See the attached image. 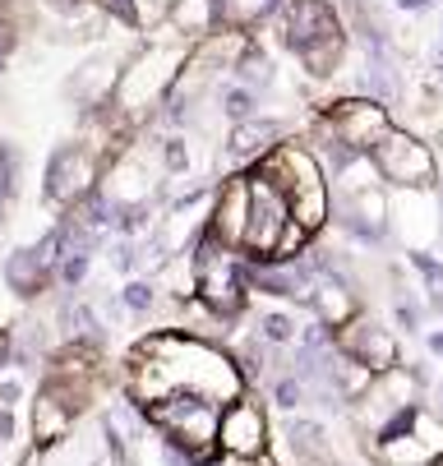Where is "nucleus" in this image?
Masks as SVG:
<instances>
[{"label":"nucleus","instance_id":"f257e3e1","mask_svg":"<svg viewBox=\"0 0 443 466\" xmlns=\"http://www.w3.org/2000/svg\"><path fill=\"white\" fill-rule=\"evenodd\" d=\"M171 392H204L227 407L245 397V374L217 347L180 338V332H162V338H148L135 351V397L139 402H162Z\"/></svg>","mask_w":443,"mask_h":466},{"label":"nucleus","instance_id":"f03ea898","mask_svg":"<svg viewBox=\"0 0 443 466\" xmlns=\"http://www.w3.org/2000/svg\"><path fill=\"white\" fill-rule=\"evenodd\" d=\"M144 420L162 430V439L180 452H189L195 466H208L222 448H217V430H222V402L204 392H171L162 402H144Z\"/></svg>","mask_w":443,"mask_h":466},{"label":"nucleus","instance_id":"7ed1b4c3","mask_svg":"<svg viewBox=\"0 0 443 466\" xmlns=\"http://www.w3.org/2000/svg\"><path fill=\"white\" fill-rule=\"evenodd\" d=\"M282 198H287V208H291V222L305 227V231H319L328 222V185H324V171L319 162H314L305 148H282L277 157L264 162V171Z\"/></svg>","mask_w":443,"mask_h":466},{"label":"nucleus","instance_id":"20e7f679","mask_svg":"<svg viewBox=\"0 0 443 466\" xmlns=\"http://www.w3.org/2000/svg\"><path fill=\"white\" fill-rule=\"evenodd\" d=\"M287 231H291V208H287L282 189L268 176H249V227H245L240 254L249 263H277Z\"/></svg>","mask_w":443,"mask_h":466},{"label":"nucleus","instance_id":"39448f33","mask_svg":"<svg viewBox=\"0 0 443 466\" xmlns=\"http://www.w3.org/2000/svg\"><path fill=\"white\" fill-rule=\"evenodd\" d=\"M268 411L255 402V397H236V402L222 407V430H217V448L227 457H240V461H255L268 452Z\"/></svg>","mask_w":443,"mask_h":466},{"label":"nucleus","instance_id":"423d86ee","mask_svg":"<svg viewBox=\"0 0 443 466\" xmlns=\"http://www.w3.org/2000/svg\"><path fill=\"white\" fill-rule=\"evenodd\" d=\"M291 46L309 65H319V75H324V65H333V56H337V19L328 15L324 0H296V10H291Z\"/></svg>","mask_w":443,"mask_h":466},{"label":"nucleus","instance_id":"0eeeda50","mask_svg":"<svg viewBox=\"0 0 443 466\" xmlns=\"http://www.w3.org/2000/svg\"><path fill=\"white\" fill-rule=\"evenodd\" d=\"M337 351L347 360L365 365L369 374L398 370V342H393V332L378 319H351L347 328H337Z\"/></svg>","mask_w":443,"mask_h":466},{"label":"nucleus","instance_id":"6e6552de","mask_svg":"<svg viewBox=\"0 0 443 466\" xmlns=\"http://www.w3.org/2000/svg\"><path fill=\"white\" fill-rule=\"evenodd\" d=\"M374 153H378V167H384V176L398 180V185H429V180H434V157H429V148L416 144V139H407V135H388Z\"/></svg>","mask_w":443,"mask_h":466},{"label":"nucleus","instance_id":"1a4fd4ad","mask_svg":"<svg viewBox=\"0 0 443 466\" xmlns=\"http://www.w3.org/2000/svg\"><path fill=\"white\" fill-rule=\"evenodd\" d=\"M79 402H75V392L65 383H51L37 392V402H33V439L37 443H55V439H65L70 420H75Z\"/></svg>","mask_w":443,"mask_h":466},{"label":"nucleus","instance_id":"9d476101","mask_svg":"<svg viewBox=\"0 0 443 466\" xmlns=\"http://www.w3.org/2000/svg\"><path fill=\"white\" fill-rule=\"evenodd\" d=\"M245 227H249V180H231V185L217 194L208 236H217L222 245L240 249V245H245Z\"/></svg>","mask_w":443,"mask_h":466},{"label":"nucleus","instance_id":"9b49d317","mask_svg":"<svg viewBox=\"0 0 443 466\" xmlns=\"http://www.w3.org/2000/svg\"><path fill=\"white\" fill-rule=\"evenodd\" d=\"M88 180H93L88 153L84 148H60L55 162H51V171H46V194L60 198V204H70V198H79L88 189Z\"/></svg>","mask_w":443,"mask_h":466},{"label":"nucleus","instance_id":"f8f14e48","mask_svg":"<svg viewBox=\"0 0 443 466\" xmlns=\"http://www.w3.org/2000/svg\"><path fill=\"white\" fill-rule=\"evenodd\" d=\"M5 282H10V291H19V296H37V291L51 282V268L42 263L37 245L10 254V263H5Z\"/></svg>","mask_w":443,"mask_h":466},{"label":"nucleus","instance_id":"ddd939ff","mask_svg":"<svg viewBox=\"0 0 443 466\" xmlns=\"http://www.w3.org/2000/svg\"><path fill=\"white\" fill-rule=\"evenodd\" d=\"M282 448L296 461H319L324 457V425H314V420H287L282 425Z\"/></svg>","mask_w":443,"mask_h":466},{"label":"nucleus","instance_id":"4468645a","mask_svg":"<svg viewBox=\"0 0 443 466\" xmlns=\"http://www.w3.org/2000/svg\"><path fill=\"white\" fill-rule=\"evenodd\" d=\"M273 135H277V129H273L268 120H259V125H240V129H236V139H231V153H236V157H259V153L268 148Z\"/></svg>","mask_w":443,"mask_h":466},{"label":"nucleus","instance_id":"2eb2a0df","mask_svg":"<svg viewBox=\"0 0 443 466\" xmlns=\"http://www.w3.org/2000/svg\"><path fill=\"white\" fill-rule=\"evenodd\" d=\"M259 338H264L268 347H287V342L296 338V319H291L287 309H268V314L259 319Z\"/></svg>","mask_w":443,"mask_h":466},{"label":"nucleus","instance_id":"dca6fc26","mask_svg":"<svg viewBox=\"0 0 443 466\" xmlns=\"http://www.w3.org/2000/svg\"><path fill=\"white\" fill-rule=\"evenodd\" d=\"M300 397H305V383H300L296 374L273 379V402H277L282 411H296V407H300Z\"/></svg>","mask_w":443,"mask_h":466},{"label":"nucleus","instance_id":"f3484780","mask_svg":"<svg viewBox=\"0 0 443 466\" xmlns=\"http://www.w3.org/2000/svg\"><path fill=\"white\" fill-rule=\"evenodd\" d=\"M120 300H125V309H135V314H148L157 296H153V287H148V282H130V287L120 291Z\"/></svg>","mask_w":443,"mask_h":466},{"label":"nucleus","instance_id":"a211bd4d","mask_svg":"<svg viewBox=\"0 0 443 466\" xmlns=\"http://www.w3.org/2000/svg\"><path fill=\"white\" fill-rule=\"evenodd\" d=\"M84 273H88V254H70L65 263H60V282H65V287H79Z\"/></svg>","mask_w":443,"mask_h":466},{"label":"nucleus","instance_id":"6ab92c4d","mask_svg":"<svg viewBox=\"0 0 443 466\" xmlns=\"http://www.w3.org/2000/svg\"><path fill=\"white\" fill-rule=\"evenodd\" d=\"M411 268H416L425 282H443V263H438L434 254H420V249H416V254H411Z\"/></svg>","mask_w":443,"mask_h":466},{"label":"nucleus","instance_id":"aec40b11","mask_svg":"<svg viewBox=\"0 0 443 466\" xmlns=\"http://www.w3.org/2000/svg\"><path fill=\"white\" fill-rule=\"evenodd\" d=\"M249 106H255V97H249L245 88H231V93H227V111H231L236 120H245V116H249Z\"/></svg>","mask_w":443,"mask_h":466},{"label":"nucleus","instance_id":"412c9836","mask_svg":"<svg viewBox=\"0 0 443 466\" xmlns=\"http://www.w3.org/2000/svg\"><path fill=\"white\" fill-rule=\"evenodd\" d=\"M19 392H24V383H19V379H5V383H0V407L10 411V407L19 402Z\"/></svg>","mask_w":443,"mask_h":466},{"label":"nucleus","instance_id":"4be33fe9","mask_svg":"<svg viewBox=\"0 0 443 466\" xmlns=\"http://www.w3.org/2000/svg\"><path fill=\"white\" fill-rule=\"evenodd\" d=\"M102 5L111 15H120V19H135V0H102Z\"/></svg>","mask_w":443,"mask_h":466},{"label":"nucleus","instance_id":"5701e85b","mask_svg":"<svg viewBox=\"0 0 443 466\" xmlns=\"http://www.w3.org/2000/svg\"><path fill=\"white\" fill-rule=\"evenodd\" d=\"M5 194H10V157L0 153V208H5Z\"/></svg>","mask_w":443,"mask_h":466},{"label":"nucleus","instance_id":"b1692460","mask_svg":"<svg viewBox=\"0 0 443 466\" xmlns=\"http://www.w3.org/2000/svg\"><path fill=\"white\" fill-rule=\"evenodd\" d=\"M10 439H15V416L0 407V443H10Z\"/></svg>","mask_w":443,"mask_h":466},{"label":"nucleus","instance_id":"393cba45","mask_svg":"<svg viewBox=\"0 0 443 466\" xmlns=\"http://www.w3.org/2000/svg\"><path fill=\"white\" fill-rule=\"evenodd\" d=\"M425 347H429L434 356H443V332H429V338H425Z\"/></svg>","mask_w":443,"mask_h":466},{"label":"nucleus","instance_id":"a878e982","mask_svg":"<svg viewBox=\"0 0 443 466\" xmlns=\"http://www.w3.org/2000/svg\"><path fill=\"white\" fill-rule=\"evenodd\" d=\"M166 162H171V167H185V153H180V144H171V148H166Z\"/></svg>","mask_w":443,"mask_h":466},{"label":"nucleus","instance_id":"bb28decb","mask_svg":"<svg viewBox=\"0 0 443 466\" xmlns=\"http://www.w3.org/2000/svg\"><path fill=\"white\" fill-rule=\"evenodd\" d=\"M5 51H10V33H5V28H0V56H5Z\"/></svg>","mask_w":443,"mask_h":466},{"label":"nucleus","instance_id":"cd10ccee","mask_svg":"<svg viewBox=\"0 0 443 466\" xmlns=\"http://www.w3.org/2000/svg\"><path fill=\"white\" fill-rule=\"evenodd\" d=\"M402 5H407V10H420V5H429V0H402Z\"/></svg>","mask_w":443,"mask_h":466},{"label":"nucleus","instance_id":"c85d7f7f","mask_svg":"<svg viewBox=\"0 0 443 466\" xmlns=\"http://www.w3.org/2000/svg\"><path fill=\"white\" fill-rule=\"evenodd\" d=\"M0 360H5V338H0Z\"/></svg>","mask_w":443,"mask_h":466}]
</instances>
